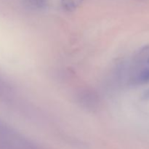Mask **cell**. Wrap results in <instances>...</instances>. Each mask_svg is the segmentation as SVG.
Here are the masks:
<instances>
[{
  "instance_id": "1",
  "label": "cell",
  "mask_w": 149,
  "mask_h": 149,
  "mask_svg": "<svg viewBox=\"0 0 149 149\" xmlns=\"http://www.w3.org/2000/svg\"><path fill=\"white\" fill-rule=\"evenodd\" d=\"M76 101L81 108L93 111L100 108V99L95 90L90 88H81L76 93Z\"/></svg>"
},
{
  "instance_id": "2",
  "label": "cell",
  "mask_w": 149,
  "mask_h": 149,
  "mask_svg": "<svg viewBox=\"0 0 149 149\" xmlns=\"http://www.w3.org/2000/svg\"><path fill=\"white\" fill-rule=\"evenodd\" d=\"M26 5L33 10H44L47 7V0H24Z\"/></svg>"
},
{
  "instance_id": "3",
  "label": "cell",
  "mask_w": 149,
  "mask_h": 149,
  "mask_svg": "<svg viewBox=\"0 0 149 149\" xmlns=\"http://www.w3.org/2000/svg\"><path fill=\"white\" fill-rule=\"evenodd\" d=\"M83 0H62L61 5L66 11H74L80 4L82 3Z\"/></svg>"
},
{
  "instance_id": "4",
  "label": "cell",
  "mask_w": 149,
  "mask_h": 149,
  "mask_svg": "<svg viewBox=\"0 0 149 149\" xmlns=\"http://www.w3.org/2000/svg\"><path fill=\"white\" fill-rule=\"evenodd\" d=\"M142 98L143 99V100H149V88L148 90H146L145 92H144V93L143 94V96H142Z\"/></svg>"
}]
</instances>
